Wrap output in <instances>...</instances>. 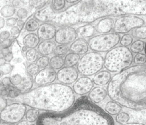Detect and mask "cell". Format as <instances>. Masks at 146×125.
Returning <instances> with one entry per match:
<instances>
[{
    "mask_svg": "<svg viewBox=\"0 0 146 125\" xmlns=\"http://www.w3.org/2000/svg\"><path fill=\"white\" fill-rule=\"evenodd\" d=\"M113 101L133 110L146 109V65H132L114 74L107 86Z\"/></svg>",
    "mask_w": 146,
    "mask_h": 125,
    "instance_id": "obj_1",
    "label": "cell"
},
{
    "mask_svg": "<svg viewBox=\"0 0 146 125\" xmlns=\"http://www.w3.org/2000/svg\"><path fill=\"white\" fill-rule=\"evenodd\" d=\"M36 125H115V122L102 107L82 97L64 111L41 113Z\"/></svg>",
    "mask_w": 146,
    "mask_h": 125,
    "instance_id": "obj_2",
    "label": "cell"
},
{
    "mask_svg": "<svg viewBox=\"0 0 146 125\" xmlns=\"http://www.w3.org/2000/svg\"><path fill=\"white\" fill-rule=\"evenodd\" d=\"M14 101L38 110L60 113L72 106L75 96L70 86L56 82L34 88Z\"/></svg>",
    "mask_w": 146,
    "mask_h": 125,
    "instance_id": "obj_3",
    "label": "cell"
},
{
    "mask_svg": "<svg viewBox=\"0 0 146 125\" xmlns=\"http://www.w3.org/2000/svg\"><path fill=\"white\" fill-rule=\"evenodd\" d=\"M133 56L130 49L116 46L106 52L104 57V67L111 73H119L131 66Z\"/></svg>",
    "mask_w": 146,
    "mask_h": 125,
    "instance_id": "obj_4",
    "label": "cell"
},
{
    "mask_svg": "<svg viewBox=\"0 0 146 125\" xmlns=\"http://www.w3.org/2000/svg\"><path fill=\"white\" fill-rule=\"evenodd\" d=\"M104 67V57L98 52H89L82 56L76 69L82 76H94Z\"/></svg>",
    "mask_w": 146,
    "mask_h": 125,
    "instance_id": "obj_5",
    "label": "cell"
},
{
    "mask_svg": "<svg viewBox=\"0 0 146 125\" xmlns=\"http://www.w3.org/2000/svg\"><path fill=\"white\" fill-rule=\"evenodd\" d=\"M11 85L14 86L22 94L30 91L34 83L33 76L29 74L25 64L14 65L10 76Z\"/></svg>",
    "mask_w": 146,
    "mask_h": 125,
    "instance_id": "obj_6",
    "label": "cell"
},
{
    "mask_svg": "<svg viewBox=\"0 0 146 125\" xmlns=\"http://www.w3.org/2000/svg\"><path fill=\"white\" fill-rule=\"evenodd\" d=\"M120 34L110 32L99 34L89 39L88 43L90 49L94 52L101 53L107 52L120 43Z\"/></svg>",
    "mask_w": 146,
    "mask_h": 125,
    "instance_id": "obj_7",
    "label": "cell"
},
{
    "mask_svg": "<svg viewBox=\"0 0 146 125\" xmlns=\"http://www.w3.org/2000/svg\"><path fill=\"white\" fill-rule=\"evenodd\" d=\"M145 23V21L137 16L124 15L115 20L113 31L116 34H126L133 29L142 27Z\"/></svg>",
    "mask_w": 146,
    "mask_h": 125,
    "instance_id": "obj_8",
    "label": "cell"
},
{
    "mask_svg": "<svg viewBox=\"0 0 146 125\" xmlns=\"http://www.w3.org/2000/svg\"><path fill=\"white\" fill-rule=\"evenodd\" d=\"M27 107L20 102H14L1 111V119L5 122L13 124H17L22 120L25 116Z\"/></svg>",
    "mask_w": 146,
    "mask_h": 125,
    "instance_id": "obj_9",
    "label": "cell"
},
{
    "mask_svg": "<svg viewBox=\"0 0 146 125\" xmlns=\"http://www.w3.org/2000/svg\"><path fill=\"white\" fill-rule=\"evenodd\" d=\"M78 34L76 30L70 26H64L57 30L55 41L59 45H68L77 39Z\"/></svg>",
    "mask_w": 146,
    "mask_h": 125,
    "instance_id": "obj_10",
    "label": "cell"
},
{
    "mask_svg": "<svg viewBox=\"0 0 146 125\" xmlns=\"http://www.w3.org/2000/svg\"><path fill=\"white\" fill-rule=\"evenodd\" d=\"M79 73L75 67L64 66L56 73V79L59 83L66 85L74 84L79 78Z\"/></svg>",
    "mask_w": 146,
    "mask_h": 125,
    "instance_id": "obj_11",
    "label": "cell"
},
{
    "mask_svg": "<svg viewBox=\"0 0 146 125\" xmlns=\"http://www.w3.org/2000/svg\"><path fill=\"white\" fill-rule=\"evenodd\" d=\"M55 70L51 68L42 69L34 77V84L38 86H42L52 84L56 79Z\"/></svg>",
    "mask_w": 146,
    "mask_h": 125,
    "instance_id": "obj_12",
    "label": "cell"
},
{
    "mask_svg": "<svg viewBox=\"0 0 146 125\" xmlns=\"http://www.w3.org/2000/svg\"><path fill=\"white\" fill-rule=\"evenodd\" d=\"M94 82L88 77L82 76L79 77L72 85V89L75 94L78 95L83 96L89 93L94 88Z\"/></svg>",
    "mask_w": 146,
    "mask_h": 125,
    "instance_id": "obj_13",
    "label": "cell"
},
{
    "mask_svg": "<svg viewBox=\"0 0 146 125\" xmlns=\"http://www.w3.org/2000/svg\"><path fill=\"white\" fill-rule=\"evenodd\" d=\"M56 27L51 23H42L37 30V35L42 41L52 40L55 36Z\"/></svg>",
    "mask_w": 146,
    "mask_h": 125,
    "instance_id": "obj_14",
    "label": "cell"
},
{
    "mask_svg": "<svg viewBox=\"0 0 146 125\" xmlns=\"http://www.w3.org/2000/svg\"><path fill=\"white\" fill-rule=\"evenodd\" d=\"M114 20L111 17L100 19L95 25L96 32L100 34L110 33L114 26Z\"/></svg>",
    "mask_w": 146,
    "mask_h": 125,
    "instance_id": "obj_15",
    "label": "cell"
},
{
    "mask_svg": "<svg viewBox=\"0 0 146 125\" xmlns=\"http://www.w3.org/2000/svg\"><path fill=\"white\" fill-rule=\"evenodd\" d=\"M88 41L84 39L79 38L75 40L70 45V49L71 52L78 54L79 55H84L88 53L89 50Z\"/></svg>",
    "mask_w": 146,
    "mask_h": 125,
    "instance_id": "obj_16",
    "label": "cell"
},
{
    "mask_svg": "<svg viewBox=\"0 0 146 125\" xmlns=\"http://www.w3.org/2000/svg\"><path fill=\"white\" fill-rule=\"evenodd\" d=\"M107 91L104 88L101 86H95L89 93L88 99L95 104H98L103 101L107 95Z\"/></svg>",
    "mask_w": 146,
    "mask_h": 125,
    "instance_id": "obj_17",
    "label": "cell"
},
{
    "mask_svg": "<svg viewBox=\"0 0 146 125\" xmlns=\"http://www.w3.org/2000/svg\"><path fill=\"white\" fill-rule=\"evenodd\" d=\"M56 43L54 40L42 41L37 47V50L41 56H48L54 53Z\"/></svg>",
    "mask_w": 146,
    "mask_h": 125,
    "instance_id": "obj_18",
    "label": "cell"
},
{
    "mask_svg": "<svg viewBox=\"0 0 146 125\" xmlns=\"http://www.w3.org/2000/svg\"><path fill=\"white\" fill-rule=\"evenodd\" d=\"M111 78V72L107 70H103L94 75L92 80L95 85L101 86L108 85Z\"/></svg>",
    "mask_w": 146,
    "mask_h": 125,
    "instance_id": "obj_19",
    "label": "cell"
},
{
    "mask_svg": "<svg viewBox=\"0 0 146 125\" xmlns=\"http://www.w3.org/2000/svg\"><path fill=\"white\" fill-rule=\"evenodd\" d=\"M40 38L37 34L34 32H29L26 34L22 39L23 46L29 49H33L38 47L40 42Z\"/></svg>",
    "mask_w": 146,
    "mask_h": 125,
    "instance_id": "obj_20",
    "label": "cell"
},
{
    "mask_svg": "<svg viewBox=\"0 0 146 125\" xmlns=\"http://www.w3.org/2000/svg\"><path fill=\"white\" fill-rule=\"evenodd\" d=\"M78 36L80 38L85 39L93 37L96 32L95 26L91 23H86L76 29Z\"/></svg>",
    "mask_w": 146,
    "mask_h": 125,
    "instance_id": "obj_21",
    "label": "cell"
},
{
    "mask_svg": "<svg viewBox=\"0 0 146 125\" xmlns=\"http://www.w3.org/2000/svg\"><path fill=\"white\" fill-rule=\"evenodd\" d=\"M121 110L122 106L113 101L107 102L104 107L105 111L110 115H117L121 113Z\"/></svg>",
    "mask_w": 146,
    "mask_h": 125,
    "instance_id": "obj_22",
    "label": "cell"
},
{
    "mask_svg": "<svg viewBox=\"0 0 146 125\" xmlns=\"http://www.w3.org/2000/svg\"><path fill=\"white\" fill-rule=\"evenodd\" d=\"M80 55L74 52H70L64 57L65 65L69 67H74L77 65L80 60Z\"/></svg>",
    "mask_w": 146,
    "mask_h": 125,
    "instance_id": "obj_23",
    "label": "cell"
},
{
    "mask_svg": "<svg viewBox=\"0 0 146 125\" xmlns=\"http://www.w3.org/2000/svg\"><path fill=\"white\" fill-rule=\"evenodd\" d=\"M64 65V59L62 57V56L54 55L50 58L49 66L54 70H59L63 68Z\"/></svg>",
    "mask_w": 146,
    "mask_h": 125,
    "instance_id": "obj_24",
    "label": "cell"
},
{
    "mask_svg": "<svg viewBox=\"0 0 146 125\" xmlns=\"http://www.w3.org/2000/svg\"><path fill=\"white\" fill-rule=\"evenodd\" d=\"M16 13L15 8L11 4H7L2 6L0 10V14L3 18H11Z\"/></svg>",
    "mask_w": 146,
    "mask_h": 125,
    "instance_id": "obj_25",
    "label": "cell"
},
{
    "mask_svg": "<svg viewBox=\"0 0 146 125\" xmlns=\"http://www.w3.org/2000/svg\"><path fill=\"white\" fill-rule=\"evenodd\" d=\"M40 114L39 113V111L38 110L31 108L26 111L25 119L29 122L34 123L37 121Z\"/></svg>",
    "mask_w": 146,
    "mask_h": 125,
    "instance_id": "obj_26",
    "label": "cell"
},
{
    "mask_svg": "<svg viewBox=\"0 0 146 125\" xmlns=\"http://www.w3.org/2000/svg\"><path fill=\"white\" fill-rule=\"evenodd\" d=\"M66 1L64 0H55L52 1L50 2V7L52 10L53 11H56L58 13L63 12L65 9Z\"/></svg>",
    "mask_w": 146,
    "mask_h": 125,
    "instance_id": "obj_27",
    "label": "cell"
},
{
    "mask_svg": "<svg viewBox=\"0 0 146 125\" xmlns=\"http://www.w3.org/2000/svg\"><path fill=\"white\" fill-rule=\"evenodd\" d=\"M145 43L141 40H137L132 43L130 46V50L132 53L138 54L140 53L144 49H145Z\"/></svg>",
    "mask_w": 146,
    "mask_h": 125,
    "instance_id": "obj_28",
    "label": "cell"
},
{
    "mask_svg": "<svg viewBox=\"0 0 146 125\" xmlns=\"http://www.w3.org/2000/svg\"><path fill=\"white\" fill-rule=\"evenodd\" d=\"M39 26V23L36 19L30 18L26 22L25 25V29L27 32H33L38 30Z\"/></svg>",
    "mask_w": 146,
    "mask_h": 125,
    "instance_id": "obj_29",
    "label": "cell"
},
{
    "mask_svg": "<svg viewBox=\"0 0 146 125\" xmlns=\"http://www.w3.org/2000/svg\"><path fill=\"white\" fill-rule=\"evenodd\" d=\"M25 57L27 62L35 63L39 59V53L35 48L29 49L25 53Z\"/></svg>",
    "mask_w": 146,
    "mask_h": 125,
    "instance_id": "obj_30",
    "label": "cell"
},
{
    "mask_svg": "<svg viewBox=\"0 0 146 125\" xmlns=\"http://www.w3.org/2000/svg\"><path fill=\"white\" fill-rule=\"evenodd\" d=\"M70 51V46L68 45H64V44H60L58 45L56 47L55 51H54V54L55 55L57 56H64L68 54V52Z\"/></svg>",
    "mask_w": 146,
    "mask_h": 125,
    "instance_id": "obj_31",
    "label": "cell"
},
{
    "mask_svg": "<svg viewBox=\"0 0 146 125\" xmlns=\"http://www.w3.org/2000/svg\"><path fill=\"white\" fill-rule=\"evenodd\" d=\"M130 116L126 112H121L118 114L115 118L116 122L120 124H125L129 120Z\"/></svg>",
    "mask_w": 146,
    "mask_h": 125,
    "instance_id": "obj_32",
    "label": "cell"
},
{
    "mask_svg": "<svg viewBox=\"0 0 146 125\" xmlns=\"http://www.w3.org/2000/svg\"><path fill=\"white\" fill-rule=\"evenodd\" d=\"M14 68V65H11L9 63H6L5 64L0 66L1 77L3 75H7L11 73L13 69Z\"/></svg>",
    "mask_w": 146,
    "mask_h": 125,
    "instance_id": "obj_33",
    "label": "cell"
},
{
    "mask_svg": "<svg viewBox=\"0 0 146 125\" xmlns=\"http://www.w3.org/2000/svg\"><path fill=\"white\" fill-rule=\"evenodd\" d=\"M26 70L29 74L32 76H35L40 71V68L36 63H30L27 65Z\"/></svg>",
    "mask_w": 146,
    "mask_h": 125,
    "instance_id": "obj_34",
    "label": "cell"
},
{
    "mask_svg": "<svg viewBox=\"0 0 146 125\" xmlns=\"http://www.w3.org/2000/svg\"><path fill=\"white\" fill-rule=\"evenodd\" d=\"M132 43H133V38L129 34H124L121 36L120 41V45L121 46L126 47L131 45Z\"/></svg>",
    "mask_w": 146,
    "mask_h": 125,
    "instance_id": "obj_35",
    "label": "cell"
},
{
    "mask_svg": "<svg viewBox=\"0 0 146 125\" xmlns=\"http://www.w3.org/2000/svg\"><path fill=\"white\" fill-rule=\"evenodd\" d=\"M50 60L48 56H42L39 57L36 61V64L39 66L40 68L44 69L47 68V66L49 65Z\"/></svg>",
    "mask_w": 146,
    "mask_h": 125,
    "instance_id": "obj_36",
    "label": "cell"
},
{
    "mask_svg": "<svg viewBox=\"0 0 146 125\" xmlns=\"http://www.w3.org/2000/svg\"><path fill=\"white\" fill-rule=\"evenodd\" d=\"M7 90H8L7 97H9L11 99H15L19 95H21L22 94V93L17 89H16L14 86H13L12 85H10L7 88Z\"/></svg>",
    "mask_w": 146,
    "mask_h": 125,
    "instance_id": "obj_37",
    "label": "cell"
},
{
    "mask_svg": "<svg viewBox=\"0 0 146 125\" xmlns=\"http://www.w3.org/2000/svg\"><path fill=\"white\" fill-rule=\"evenodd\" d=\"M47 1H29V3L31 6L35 8L37 11L40 10L46 6Z\"/></svg>",
    "mask_w": 146,
    "mask_h": 125,
    "instance_id": "obj_38",
    "label": "cell"
},
{
    "mask_svg": "<svg viewBox=\"0 0 146 125\" xmlns=\"http://www.w3.org/2000/svg\"><path fill=\"white\" fill-rule=\"evenodd\" d=\"M133 35L136 39H145L146 27L136 28L133 31Z\"/></svg>",
    "mask_w": 146,
    "mask_h": 125,
    "instance_id": "obj_39",
    "label": "cell"
},
{
    "mask_svg": "<svg viewBox=\"0 0 146 125\" xmlns=\"http://www.w3.org/2000/svg\"><path fill=\"white\" fill-rule=\"evenodd\" d=\"M133 62L135 65H144L146 63V55L141 53L136 54L133 57Z\"/></svg>",
    "mask_w": 146,
    "mask_h": 125,
    "instance_id": "obj_40",
    "label": "cell"
},
{
    "mask_svg": "<svg viewBox=\"0 0 146 125\" xmlns=\"http://www.w3.org/2000/svg\"><path fill=\"white\" fill-rule=\"evenodd\" d=\"M16 14H17V17L19 19L22 20V19H26L28 16L29 11L26 8L22 7V8H20V9H18V10L17 11Z\"/></svg>",
    "mask_w": 146,
    "mask_h": 125,
    "instance_id": "obj_41",
    "label": "cell"
},
{
    "mask_svg": "<svg viewBox=\"0 0 146 125\" xmlns=\"http://www.w3.org/2000/svg\"><path fill=\"white\" fill-rule=\"evenodd\" d=\"M15 38H11V39H8L1 41V49L2 48H9L12 44L14 43V40Z\"/></svg>",
    "mask_w": 146,
    "mask_h": 125,
    "instance_id": "obj_42",
    "label": "cell"
},
{
    "mask_svg": "<svg viewBox=\"0 0 146 125\" xmlns=\"http://www.w3.org/2000/svg\"><path fill=\"white\" fill-rule=\"evenodd\" d=\"M17 19L15 18H13V17H11V18H7L6 20V24L7 25V26L8 27H14L15 26V25L17 24Z\"/></svg>",
    "mask_w": 146,
    "mask_h": 125,
    "instance_id": "obj_43",
    "label": "cell"
},
{
    "mask_svg": "<svg viewBox=\"0 0 146 125\" xmlns=\"http://www.w3.org/2000/svg\"><path fill=\"white\" fill-rule=\"evenodd\" d=\"M7 106V100L5 97H0V110L2 111Z\"/></svg>",
    "mask_w": 146,
    "mask_h": 125,
    "instance_id": "obj_44",
    "label": "cell"
},
{
    "mask_svg": "<svg viewBox=\"0 0 146 125\" xmlns=\"http://www.w3.org/2000/svg\"><path fill=\"white\" fill-rule=\"evenodd\" d=\"M1 82L7 88H8L11 85V81H10V76H6L3 78H2L1 80Z\"/></svg>",
    "mask_w": 146,
    "mask_h": 125,
    "instance_id": "obj_45",
    "label": "cell"
},
{
    "mask_svg": "<svg viewBox=\"0 0 146 125\" xmlns=\"http://www.w3.org/2000/svg\"><path fill=\"white\" fill-rule=\"evenodd\" d=\"M10 36H11V34L9 31H6V30L3 31L0 34V39L2 41L5 40L9 39Z\"/></svg>",
    "mask_w": 146,
    "mask_h": 125,
    "instance_id": "obj_46",
    "label": "cell"
},
{
    "mask_svg": "<svg viewBox=\"0 0 146 125\" xmlns=\"http://www.w3.org/2000/svg\"><path fill=\"white\" fill-rule=\"evenodd\" d=\"M20 31H21L20 28L18 26H16L11 27V29L10 30V32L11 35H13V36H18L19 34Z\"/></svg>",
    "mask_w": 146,
    "mask_h": 125,
    "instance_id": "obj_47",
    "label": "cell"
},
{
    "mask_svg": "<svg viewBox=\"0 0 146 125\" xmlns=\"http://www.w3.org/2000/svg\"><path fill=\"white\" fill-rule=\"evenodd\" d=\"M0 93H1V96L2 97H7L8 94V90L7 88H6L1 82L0 83Z\"/></svg>",
    "mask_w": 146,
    "mask_h": 125,
    "instance_id": "obj_48",
    "label": "cell"
},
{
    "mask_svg": "<svg viewBox=\"0 0 146 125\" xmlns=\"http://www.w3.org/2000/svg\"><path fill=\"white\" fill-rule=\"evenodd\" d=\"M12 5L15 8H18V9L22 8V6L24 5V1H13Z\"/></svg>",
    "mask_w": 146,
    "mask_h": 125,
    "instance_id": "obj_49",
    "label": "cell"
},
{
    "mask_svg": "<svg viewBox=\"0 0 146 125\" xmlns=\"http://www.w3.org/2000/svg\"><path fill=\"white\" fill-rule=\"evenodd\" d=\"M10 48H2L1 49V54L3 57H6L10 53Z\"/></svg>",
    "mask_w": 146,
    "mask_h": 125,
    "instance_id": "obj_50",
    "label": "cell"
},
{
    "mask_svg": "<svg viewBox=\"0 0 146 125\" xmlns=\"http://www.w3.org/2000/svg\"><path fill=\"white\" fill-rule=\"evenodd\" d=\"M5 59L6 61V62L10 63L14 59V55L12 52H10L8 55H7L6 57H5Z\"/></svg>",
    "mask_w": 146,
    "mask_h": 125,
    "instance_id": "obj_51",
    "label": "cell"
},
{
    "mask_svg": "<svg viewBox=\"0 0 146 125\" xmlns=\"http://www.w3.org/2000/svg\"><path fill=\"white\" fill-rule=\"evenodd\" d=\"M25 24L26 23H25V22L23 20L19 19V20H18V21H17V26H18L20 28V30H22L23 28L24 24Z\"/></svg>",
    "mask_w": 146,
    "mask_h": 125,
    "instance_id": "obj_52",
    "label": "cell"
},
{
    "mask_svg": "<svg viewBox=\"0 0 146 125\" xmlns=\"http://www.w3.org/2000/svg\"><path fill=\"white\" fill-rule=\"evenodd\" d=\"M17 125H35L34 124H33V123H30L28 121H27L26 120H22V121H21L20 122H19L17 124Z\"/></svg>",
    "mask_w": 146,
    "mask_h": 125,
    "instance_id": "obj_53",
    "label": "cell"
},
{
    "mask_svg": "<svg viewBox=\"0 0 146 125\" xmlns=\"http://www.w3.org/2000/svg\"><path fill=\"white\" fill-rule=\"evenodd\" d=\"M5 24H6V20L5 18L1 16L0 17V28L2 29V28H3Z\"/></svg>",
    "mask_w": 146,
    "mask_h": 125,
    "instance_id": "obj_54",
    "label": "cell"
},
{
    "mask_svg": "<svg viewBox=\"0 0 146 125\" xmlns=\"http://www.w3.org/2000/svg\"><path fill=\"white\" fill-rule=\"evenodd\" d=\"M6 61L5 57H3V56H1V59H0V66L5 64V63H6Z\"/></svg>",
    "mask_w": 146,
    "mask_h": 125,
    "instance_id": "obj_55",
    "label": "cell"
},
{
    "mask_svg": "<svg viewBox=\"0 0 146 125\" xmlns=\"http://www.w3.org/2000/svg\"><path fill=\"white\" fill-rule=\"evenodd\" d=\"M120 125H145L143 123H127L125 124H120Z\"/></svg>",
    "mask_w": 146,
    "mask_h": 125,
    "instance_id": "obj_56",
    "label": "cell"
},
{
    "mask_svg": "<svg viewBox=\"0 0 146 125\" xmlns=\"http://www.w3.org/2000/svg\"><path fill=\"white\" fill-rule=\"evenodd\" d=\"M27 50H28V49H27V48L26 47L23 46V47H22V52L23 53L25 52H26Z\"/></svg>",
    "mask_w": 146,
    "mask_h": 125,
    "instance_id": "obj_57",
    "label": "cell"
},
{
    "mask_svg": "<svg viewBox=\"0 0 146 125\" xmlns=\"http://www.w3.org/2000/svg\"><path fill=\"white\" fill-rule=\"evenodd\" d=\"M1 125H13V124H11V123H7V122H2L1 123Z\"/></svg>",
    "mask_w": 146,
    "mask_h": 125,
    "instance_id": "obj_58",
    "label": "cell"
},
{
    "mask_svg": "<svg viewBox=\"0 0 146 125\" xmlns=\"http://www.w3.org/2000/svg\"><path fill=\"white\" fill-rule=\"evenodd\" d=\"M145 55H146V43H145Z\"/></svg>",
    "mask_w": 146,
    "mask_h": 125,
    "instance_id": "obj_59",
    "label": "cell"
}]
</instances>
